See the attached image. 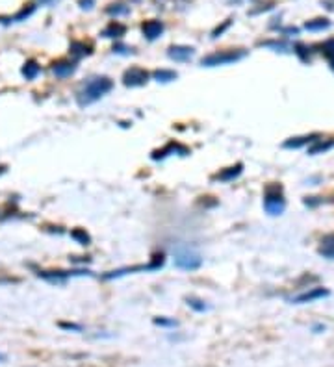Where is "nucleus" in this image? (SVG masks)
I'll list each match as a JSON object with an SVG mask.
<instances>
[{"instance_id":"1","label":"nucleus","mask_w":334,"mask_h":367,"mask_svg":"<svg viewBox=\"0 0 334 367\" xmlns=\"http://www.w3.org/2000/svg\"><path fill=\"white\" fill-rule=\"evenodd\" d=\"M111 89H113V82L110 78L97 76V78H91L89 82H85V85L78 91V95H76V100L84 108V106H89L93 102H97L98 99H102Z\"/></svg>"},{"instance_id":"2","label":"nucleus","mask_w":334,"mask_h":367,"mask_svg":"<svg viewBox=\"0 0 334 367\" xmlns=\"http://www.w3.org/2000/svg\"><path fill=\"white\" fill-rule=\"evenodd\" d=\"M175 265L182 271H195L203 265V256L195 249L190 247H178L175 250Z\"/></svg>"},{"instance_id":"3","label":"nucleus","mask_w":334,"mask_h":367,"mask_svg":"<svg viewBox=\"0 0 334 367\" xmlns=\"http://www.w3.org/2000/svg\"><path fill=\"white\" fill-rule=\"evenodd\" d=\"M264 208L269 215H281L286 210V200H284L281 185H268L266 195H264Z\"/></svg>"},{"instance_id":"4","label":"nucleus","mask_w":334,"mask_h":367,"mask_svg":"<svg viewBox=\"0 0 334 367\" xmlns=\"http://www.w3.org/2000/svg\"><path fill=\"white\" fill-rule=\"evenodd\" d=\"M247 56L245 50H225V52H214L208 54L201 59L203 67H217V65H229V63H236L240 59Z\"/></svg>"},{"instance_id":"5","label":"nucleus","mask_w":334,"mask_h":367,"mask_svg":"<svg viewBox=\"0 0 334 367\" xmlns=\"http://www.w3.org/2000/svg\"><path fill=\"white\" fill-rule=\"evenodd\" d=\"M82 275H91L89 271H39L37 276L46 280L50 284H63L69 276H82Z\"/></svg>"},{"instance_id":"6","label":"nucleus","mask_w":334,"mask_h":367,"mask_svg":"<svg viewBox=\"0 0 334 367\" xmlns=\"http://www.w3.org/2000/svg\"><path fill=\"white\" fill-rule=\"evenodd\" d=\"M149 78H151V74L145 71V69H141V67H132V69H128V71L125 72L123 82H125V85H128V87H139V85L147 84Z\"/></svg>"},{"instance_id":"7","label":"nucleus","mask_w":334,"mask_h":367,"mask_svg":"<svg viewBox=\"0 0 334 367\" xmlns=\"http://www.w3.org/2000/svg\"><path fill=\"white\" fill-rule=\"evenodd\" d=\"M331 295V291L325 288H314L310 289V291H305L301 295H297L292 299L294 304H305V302H312V301H318V299H323V297H329Z\"/></svg>"},{"instance_id":"8","label":"nucleus","mask_w":334,"mask_h":367,"mask_svg":"<svg viewBox=\"0 0 334 367\" xmlns=\"http://www.w3.org/2000/svg\"><path fill=\"white\" fill-rule=\"evenodd\" d=\"M193 54H195L193 46H184V45H175L167 50V56L171 59H175V61H190L193 58Z\"/></svg>"},{"instance_id":"9","label":"nucleus","mask_w":334,"mask_h":367,"mask_svg":"<svg viewBox=\"0 0 334 367\" xmlns=\"http://www.w3.org/2000/svg\"><path fill=\"white\" fill-rule=\"evenodd\" d=\"M141 32H143V35L149 41H154L164 33V24L160 20H147L141 26Z\"/></svg>"},{"instance_id":"10","label":"nucleus","mask_w":334,"mask_h":367,"mask_svg":"<svg viewBox=\"0 0 334 367\" xmlns=\"http://www.w3.org/2000/svg\"><path fill=\"white\" fill-rule=\"evenodd\" d=\"M320 139V134H310V136H303V138H292L288 141H284V149H301L308 143H316Z\"/></svg>"},{"instance_id":"11","label":"nucleus","mask_w":334,"mask_h":367,"mask_svg":"<svg viewBox=\"0 0 334 367\" xmlns=\"http://www.w3.org/2000/svg\"><path fill=\"white\" fill-rule=\"evenodd\" d=\"M242 171H243V164H236V165H232V167L223 169L221 173H217L216 180H219V182H232L234 178H238L242 175Z\"/></svg>"},{"instance_id":"12","label":"nucleus","mask_w":334,"mask_h":367,"mask_svg":"<svg viewBox=\"0 0 334 367\" xmlns=\"http://www.w3.org/2000/svg\"><path fill=\"white\" fill-rule=\"evenodd\" d=\"M74 71H76V63H72V61H58L52 65L54 76H58V78H67Z\"/></svg>"},{"instance_id":"13","label":"nucleus","mask_w":334,"mask_h":367,"mask_svg":"<svg viewBox=\"0 0 334 367\" xmlns=\"http://www.w3.org/2000/svg\"><path fill=\"white\" fill-rule=\"evenodd\" d=\"M33 11H35V6H33V4H28V6L22 7L19 13L13 15V17H7V19L0 17V22H4V24H7V22H20V20H26Z\"/></svg>"},{"instance_id":"14","label":"nucleus","mask_w":334,"mask_h":367,"mask_svg":"<svg viewBox=\"0 0 334 367\" xmlns=\"http://www.w3.org/2000/svg\"><path fill=\"white\" fill-rule=\"evenodd\" d=\"M126 32V26L125 24H121V22H110L108 26L102 30V37H121V35H125Z\"/></svg>"},{"instance_id":"15","label":"nucleus","mask_w":334,"mask_h":367,"mask_svg":"<svg viewBox=\"0 0 334 367\" xmlns=\"http://www.w3.org/2000/svg\"><path fill=\"white\" fill-rule=\"evenodd\" d=\"M22 76L26 80H35L37 76H39V72H41V65H37L33 59H28L26 63L22 65Z\"/></svg>"},{"instance_id":"16","label":"nucleus","mask_w":334,"mask_h":367,"mask_svg":"<svg viewBox=\"0 0 334 367\" xmlns=\"http://www.w3.org/2000/svg\"><path fill=\"white\" fill-rule=\"evenodd\" d=\"M331 26V20L329 19H314L305 22V28L310 30V32H321V30H327Z\"/></svg>"},{"instance_id":"17","label":"nucleus","mask_w":334,"mask_h":367,"mask_svg":"<svg viewBox=\"0 0 334 367\" xmlns=\"http://www.w3.org/2000/svg\"><path fill=\"white\" fill-rule=\"evenodd\" d=\"M175 151H182V152H186V154H188V149H184V147H180V145H177V143H169L167 147H165V149L154 152V154H152V158H154V160H160V158L169 156L171 152H175Z\"/></svg>"},{"instance_id":"18","label":"nucleus","mask_w":334,"mask_h":367,"mask_svg":"<svg viewBox=\"0 0 334 367\" xmlns=\"http://www.w3.org/2000/svg\"><path fill=\"white\" fill-rule=\"evenodd\" d=\"M333 147H334V139H333V141H321V139H318L314 147H310V149H308V154H320V152H327L329 149H333Z\"/></svg>"},{"instance_id":"19","label":"nucleus","mask_w":334,"mask_h":367,"mask_svg":"<svg viewBox=\"0 0 334 367\" xmlns=\"http://www.w3.org/2000/svg\"><path fill=\"white\" fill-rule=\"evenodd\" d=\"M154 80H158V82H171V80H177V72L175 71H167V69H158V71H154Z\"/></svg>"},{"instance_id":"20","label":"nucleus","mask_w":334,"mask_h":367,"mask_svg":"<svg viewBox=\"0 0 334 367\" xmlns=\"http://www.w3.org/2000/svg\"><path fill=\"white\" fill-rule=\"evenodd\" d=\"M71 237L76 243H80V245H89L91 243V237H89V234L84 228H74L71 232Z\"/></svg>"},{"instance_id":"21","label":"nucleus","mask_w":334,"mask_h":367,"mask_svg":"<svg viewBox=\"0 0 334 367\" xmlns=\"http://www.w3.org/2000/svg\"><path fill=\"white\" fill-rule=\"evenodd\" d=\"M320 252L323 256H327V258H334V234L323 239V249Z\"/></svg>"},{"instance_id":"22","label":"nucleus","mask_w":334,"mask_h":367,"mask_svg":"<svg viewBox=\"0 0 334 367\" xmlns=\"http://www.w3.org/2000/svg\"><path fill=\"white\" fill-rule=\"evenodd\" d=\"M71 52L74 54V56L82 58V56H85V54H91V50H89V46H85L84 43H72Z\"/></svg>"},{"instance_id":"23","label":"nucleus","mask_w":334,"mask_h":367,"mask_svg":"<svg viewBox=\"0 0 334 367\" xmlns=\"http://www.w3.org/2000/svg\"><path fill=\"white\" fill-rule=\"evenodd\" d=\"M260 45L275 48V52H290V46L286 43H279V41H266V43H260Z\"/></svg>"},{"instance_id":"24","label":"nucleus","mask_w":334,"mask_h":367,"mask_svg":"<svg viewBox=\"0 0 334 367\" xmlns=\"http://www.w3.org/2000/svg\"><path fill=\"white\" fill-rule=\"evenodd\" d=\"M294 52L297 54V56L301 58V61H305V63H307V61H310V56H308V48L305 45H301V43H297V45L294 46Z\"/></svg>"},{"instance_id":"25","label":"nucleus","mask_w":334,"mask_h":367,"mask_svg":"<svg viewBox=\"0 0 334 367\" xmlns=\"http://www.w3.org/2000/svg\"><path fill=\"white\" fill-rule=\"evenodd\" d=\"M188 306H190V308H193L195 312H206V310H208V306H206L203 301L193 299V297H190V299H188Z\"/></svg>"},{"instance_id":"26","label":"nucleus","mask_w":334,"mask_h":367,"mask_svg":"<svg viewBox=\"0 0 334 367\" xmlns=\"http://www.w3.org/2000/svg\"><path fill=\"white\" fill-rule=\"evenodd\" d=\"M106 11L110 15H125V13H128V7L123 6V4H113V6H110Z\"/></svg>"},{"instance_id":"27","label":"nucleus","mask_w":334,"mask_h":367,"mask_svg":"<svg viewBox=\"0 0 334 367\" xmlns=\"http://www.w3.org/2000/svg\"><path fill=\"white\" fill-rule=\"evenodd\" d=\"M154 325H158V327L175 328V327H178V321H175V319H164V317H156V319H154Z\"/></svg>"},{"instance_id":"28","label":"nucleus","mask_w":334,"mask_h":367,"mask_svg":"<svg viewBox=\"0 0 334 367\" xmlns=\"http://www.w3.org/2000/svg\"><path fill=\"white\" fill-rule=\"evenodd\" d=\"M323 52L327 54L329 59H333L334 61V39H329L325 45H323Z\"/></svg>"},{"instance_id":"29","label":"nucleus","mask_w":334,"mask_h":367,"mask_svg":"<svg viewBox=\"0 0 334 367\" xmlns=\"http://www.w3.org/2000/svg\"><path fill=\"white\" fill-rule=\"evenodd\" d=\"M59 327L63 328V330H74V332H82L84 330L80 325H74V323H59Z\"/></svg>"},{"instance_id":"30","label":"nucleus","mask_w":334,"mask_h":367,"mask_svg":"<svg viewBox=\"0 0 334 367\" xmlns=\"http://www.w3.org/2000/svg\"><path fill=\"white\" fill-rule=\"evenodd\" d=\"M229 26H230V20H225L221 26H217L216 30H214V35H212V37H219V35H221V33L225 32V30H227Z\"/></svg>"},{"instance_id":"31","label":"nucleus","mask_w":334,"mask_h":367,"mask_svg":"<svg viewBox=\"0 0 334 367\" xmlns=\"http://www.w3.org/2000/svg\"><path fill=\"white\" fill-rule=\"evenodd\" d=\"M113 52L128 54V52H132V48H128V46H125V45H115V46H113Z\"/></svg>"},{"instance_id":"32","label":"nucleus","mask_w":334,"mask_h":367,"mask_svg":"<svg viewBox=\"0 0 334 367\" xmlns=\"http://www.w3.org/2000/svg\"><path fill=\"white\" fill-rule=\"evenodd\" d=\"M78 4H80V7H82V9H91V7H93V0H80Z\"/></svg>"},{"instance_id":"33","label":"nucleus","mask_w":334,"mask_h":367,"mask_svg":"<svg viewBox=\"0 0 334 367\" xmlns=\"http://www.w3.org/2000/svg\"><path fill=\"white\" fill-rule=\"evenodd\" d=\"M39 4H43V6H54V4H58L59 0H37Z\"/></svg>"},{"instance_id":"34","label":"nucleus","mask_w":334,"mask_h":367,"mask_svg":"<svg viewBox=\"0 0 334 367\" xmlns=\"http://www.w3.org/2000/svg\"><path fill=\"white\" fill-rule=\"evenodd\" d=\"M0 362H6V354H0Z\"/></svg>"}]
</instances>
